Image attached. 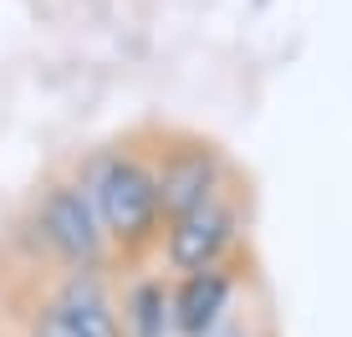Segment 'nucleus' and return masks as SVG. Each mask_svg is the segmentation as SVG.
<instances>
[{
    "label": "nucleus",
    "mask_w": 352,
    "mask_h": 337,
    "mask_svg": "<svg viewBox=\"0 0 352 337\" xmlns=\"http://www.w3.org/2000/svg\"><path fill=\"white\" fill-rule=\"evenodd\" d=\"M36 337H77V332H72V327H67V322H62V317H56V312H52V307H46V312H41V322H36Z\"/></svg>",
    "instance_id": "nucleus-8"
},
{
    "label": "nucleus",
    "mask_w": 352,
    "mask_h": 337,
    "mask_svg": "<svg viewBox=\"0 0 352 337\" xmlns=\"http://www.w3.org/2000/svg\"><path fill=\"white\" fill-rule=\"evenodd\" d=\"M92 210L97 220H102V235H113L118 246H148L153 230H159V179L148 174L138 159H128V153H118V159H107L97 168L92 179Z\"/></svg>",
    "instance_id": "nucleus-1"
},
{
    "label": "nucleus",
    "mask_w": 352,
    "mask_h": 337,
    "mask_svg": "<svg viewBox=\"0 0 352 337\" xmlns=\"http://www.w3.org/2000/svg\"><path fill=\"white\" fill-rule=\"evenodd\" d=\"M230 235H235V210L214 195L210 204H199V210L179 215L168 225V266L184 271V276L210 271L220 261V250L230 246Z\"/></svg>",
    "instance_id": "nucleus-3"
},
{
    "label": "nucleus",
    "mask_w": 352,
    "mask_h": 337,
    "mask_svg": "<svg viewBox=\"0 0 352 337\" xmlns=\"http://www.w3.org/2000/svg\"><path fill=\"white\" fill-rule=\"evenodd\" d=\"M52 312H56V317H62L77 337H123V327H118V312H113V302H107V292H102V281H97L92 271H72L67 286L56 292Z\"/></svg>",
    "instance_id": "nucleus-5"
},
{
    "label": "nucleus",
    "mask_w": 352,
    "mask_h": 337,
    "mask_svg": "<svg viewBox=\"0 0 352 337\" xmlns=\"http://www.w3.org/2000/svg\"><path fill=\"white\" fill-rule=\"evenodd\" d=\"M225 307H230V276L220 266L194 271V276H184V286L174 292V327L184 337H204V332L220 327Z\"/></svg>",
    "instance_id": "nucleus-6"
},
{
    "label": "nucleus",
    "mask_w": 352,
    "mask_h": 337,
    "mask_svg": "<svg viewBox=\"0 0 352 337\" xmlns=\"http://www.w3.org/2000/svg\"><path fill=\"white\" fill-rule=\"evenodd\" d=\"M41 235L67 266L92 271L102 261V220H97L92 199L72 184H56L52 195L41 199Z\"/></svg>",
    "instance_id": "nucleus-2"
},
{
    "label": "nucleus",
    "mask_w": 352,
    "mask_h": 337,
    "mask_svg": "<svg viewBox=\"0 0 352 337\" xmlns=\"http://www.w3.org/2000/svg\"><path fill=\"white\" fill-rule=\"evenodd\" d=\"M159 204L168 220H179V215L199 210V204H210L220 195V159H214V149H204V143H184V149H168V159L159 164Z\"/></svg>",
    "instance_id": "nucleus-4"
},
{
    "label": "nucleus",
    "mask_w": 352,
    "mask_h": 337,
    "mask_svg": "<svg viewBox=\"0 0 352 337\" xmlns=\"http://www.w3.org/2000/svg\"><path fill=\"white\" fill-rule=\"evenodd\" d=\"M123 317H128L133 337H164V327L174 322V302L164 296V286H159V281H143V286H133Z\"/></svg>",
    "instance_id": "nucleus-7"
}]
</instances>
